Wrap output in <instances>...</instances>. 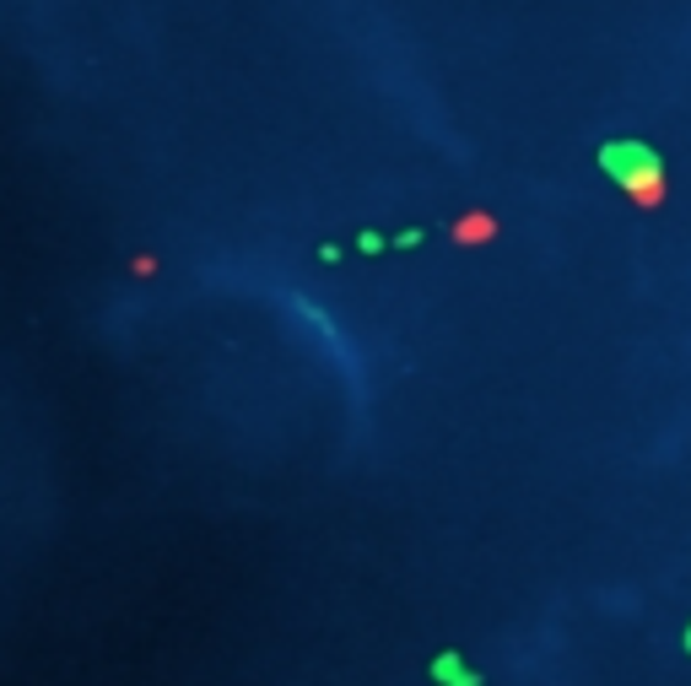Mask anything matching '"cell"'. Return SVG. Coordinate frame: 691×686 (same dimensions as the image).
<instances>
[{
  "label": "cell",
  "instance_id": "2",
  "mask_svg": "<svg viewBox=\"0 0 691 686\" xmlns=\"http://www.w3.org/2000/svg\"><path fill=\"white\" fill-rule=\"evenodd\" d=\"M438 682H448V686H481V676H476V671H465L459 660H443V665H438Z\"/></svg>",
  "mask_w": 691,
  "mask_h": 686
},
{
  "label": "cell",
  "instance_id": "1",
  "mask_svg": "<svg viewBox=\"0 0 691 686\" xmlns=\"http://www.w3.org/2000/svg\"><path fill=\"white\" fill-rule=\"evenodd\" d=\"M600 168L616 174L632 189V200H643V206L665 200V168H659L654 146H643V141H611V146H600Z\"/></svg>",
  "mask_w": 691,
  "mask_h": 686
},
{
  "label": "cell",
  "instance_id": "3",
  "mask_svg": "<svg viewBox=\"0 0 691 686\" xmlns=\"http://www.w3.org/2000/svg\"><path fill=\"white\" fill-rule=\"evenodd\" d=\"M687 649H691V627H687Z\"/></svg>",
  "mask_w": 691,
  "mask_h": 686
}]
</instances>
